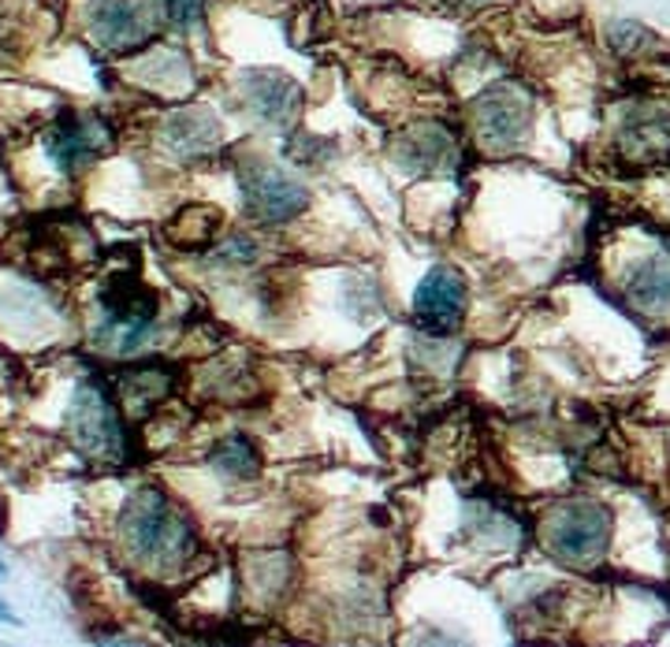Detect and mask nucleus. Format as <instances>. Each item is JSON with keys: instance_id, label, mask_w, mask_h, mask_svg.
I'll return each instance as SVG.
<instances>
[{"instance_id": "f257e3e1", "label": "nucleus", "mask_w": 670, "mask_h": 647, "mask_svg": "<svg viewBox=\"0 0 670 647\" xmlns=\"http://www.w3.org/2000/svg\"><path fill=\"white\" fill-rule=\"evenodd\" d=\"M120 544L131 562L146 566L149 573H179L198 547L190 517L172 503V495L161 487L146 484L131 492L120 514Z\"/></svg>"}, {"instance_id": "f03ea898", "label": "nucleus", "mask_w": 670, "mask_h": 647, "mask_svg": "<svg viewBox=\"0 0 670 647\" xmlns=\"http://www.w3.org/2000/svg\"><path fill=\"white\" fill-rule=\"evenodd\" d=\"M68 436L74 451L93 462L127 458V424L112 402V391L101 380H82L68 406Z\"/></svg>"}, {"instance_id": "7ed1b4c3", "label": "nucleus", "mask_w": 670, "mask_h": 647, "mask_svg": "<svg viewBox=\"0 0 670 647\" xmlns=\"http://www.w3.org/2000/svg\"><path fill=\"white\" fill-rule=\"evenodd\" d=\"M101 327H98V338L101 343L116 346L120 354H131L149 338L157 324V294L138 280L131 272H116L101 291Z\"/></svg>"}, {"instance_id": "20e7f679", "label": "nucleus", "mask_w": 670, "mask_h": 647, "mask_svg": "<svg viewBox=\"0 0 670 647\" xmlns=\"http://www.w3.org/2000/svg\"><path fill=\"white\" fill-rule=\"evenodd\" d=\"M614 517L600 503L559 506L544 525V544L567 566H596L611 544Z\"/></svg>"}, {"instance_id": "39448f33", "label": "nucleus", "mask_w": 670, "mask_h": 647, "mask_svg": "<svg viewBox=\"0 0 670 647\" xmlns=\"http://www.w3.org/2000/svg\"><path fill=\"white\" fill-rule=\"evenodd\" d=\"M164 19V0H90L87 30L104 52L127 57L157 38Z\"/></svg>"}, {"instance_id": "423d86ee", "label": "nucleus", "mask_w": 670, "mask_h": 647, "mask_svg": "<svg viewBox=\"0 0 670 647\" xmlns=\"http://www.w3.org/2000/svg\"><path fill=\"white\" fill-rule=\"evenodd\" d=\"M529 123H533V101L514 82H499L473 101V131L492 153L518 150L529 134Z\"/></svg>"}, {"instance_id": "0eeeda50", "label": "nucleus", "mask_w": 670, "mask_h": 647, "mask_svg": "<svg viewBox=\"0 0 670 647\" xmlns=\"http://www.w3.org/2000/svg\"><path fill=\"white\" fill-rule=\"evenodd\" d=\"M242 183V205L258 224H287L298 212H306L310 205V190H306L298 179H291L283 168L250 161L239 175Z\"/></svg>"}, {"instance_id": "6e6552de", "label": "nucleus", "mask_w": 670, "mask_h": 647, "mask_svg": "<svg viewBox=\"0 0 670 647\" xmlns=\"http://www.w3.org/2000/svg\"><path fill=\"white\" fill-rule=\"evenodd\" d=\"M112 150V127L101 115L63 112L46 131V153L63 175H79L82 168L101 161Z\"/></svg>"}, {"instance_id": "1a4fd4ad", "label": "nucleus", "mask_w": 670, "mask_h": 647, "mask_svg": "<svg viewBox=\"0 0 670 647\" xmlns=\"http://www.w3.org/2000/svg\"><path fill=\"white\" fill-rule=\"evenodd\" d=\"M466 305H470V291H466L462 272L432 269L413 294V321L429 335H451L466 321Z\"/></svg>"}, {"instance_id": "9d476101", "label": "nucleus", "mask_w": 670, "mask_h": 647, "mask_svg": "<svg viewBox=\"0 0 670 647\" xmlns=\"http://www.w3.org/2000/svg\"><path fill=\"white\" fill-rule=\"evenodd\" d=\"M391 153L399 156L402 168L410 172H454L459 164V142L451 138V131H443L440 123H421L413 131L399 134L391 142Z\"/></svg>"}, {"instance_id": "9b49d317", "label": "nucleus", "mask_w": 670, "mask_h": 647, "mask_svg": "<svg viewBox=\"0 0 670 647\" xmlns=\"http://www.w3.org/2000/svg\"><path fill=\"white\" fill-rule=\"evenodd\" d=\"M242 90H247V109L261 123L287 127L294 123L298 109H302V90L287 75H276V71H250Z\"/></svg>"}, {"instance_id": "f8f14e48", "label": "nucleus", "mask_w": 670, "mask_h": 647, "mask_svg": "<svg viewBox=\"0 0 670 647\" xmlns=\"http://www.w3.org/2000/svg\"><path fill=\"white\" fill-rule=\"evenodd\" d=\"M161 142L176 161H201L220 145V123L206 112H179L164 123Z\"/></svg>"}, {"instance_id": "ddd939ff", "label": "nucleus", "mask_w": 670, "mask_h": 647, "mask_svg": "<svg viewBox=\"0 0 670 647\" xmlns=\"http://www.w3.org/2000/svg\"><path fill=\"white\" fill-rule=\"evenodd\" d=\"M626 299H630L633 310L641 313H670V257L667 253H656V257H644L626 280Z\"/></svg>"}, {"instance_id": "4468645a", "label": "nucleus", "mask_w": 670, "mask_h": 647, "mask_svg": "<svg viewBox=\"0 0 670 647\" xmlns=\"http://www.w3.org/2000/svg\"><path fill=\"white\" fill-rule=\"evenodd\" d=\"M172 384H176V376L168 373L164 365H153V362L134 365L120 376V402L131 417H146V413L157 410V402L172 391Z\"/></svg>"}, {"instance_id": "2eb2a0df", "label": "nucleus", "mask_w": 670, "mask_h": 647, "mask_svg": "<svg viewBox=\"0 0 670 647\" xmlns=\"http://www.w3.org/2000/svg\"><path fill=\"white\" fill-rule=\"evenodd\" d=\"M217 231H220V212L217 209L190 205L183 212H176L172 224L164 228V235L176 250H206V246H212Z\"/></svg>"}, {"instance_id": "dca6fc26", "label": "nucleus", "mask_w": 670, "mask_h": 647, "mask_svg": "<svg viewBox=\"0 0 670 647\" xmlns=\"http://www.w3.org/2000/svg\"><path fill=\"white\" fill-rule=\"evenodd\" d=\"M212 469H220L231 481H253L261 473V454L247 436H228L212 447Z\"/></svg>"}, {"instance_id": "f3484780", "label": "nucleus", "mask_w": 670, "mask_h": 647, "mask_svg": "<svg viewBox=\"0 0 670 647\" xmlns=\"http://www.w3.org/2000/svg\"><path fill=\"white\" fill-rule=\"evenodd\" d=\"M670 150V131L663 120H630L622 131V153L630 161H659Z\"/></svg>"}, {"instance_id": "a211bd4d", "label": "nucleus", "mask_w": 670, "mask_h": 647, "mask_svg": "<svg viewBox=\"0 0 670 647\" xmlns=\"http://www.w3.org/2000/svg\"><path fill=\"white\" fill-rule=\"evenodd\" d=\"M608 46L619 52V57H641V52L656 49L659 38L648 30L644 23H637V19H614V23H608Z\"/></svg>"}, {"instance_id": "6ab92c4d", "label": "nucleus", "mask_w": 670, "mask_h": 647, "mask_svg": "<svg viewBox=\"0 0 670 647\" xmlns=\"http://www.w3.org/2000/svg\"><path fill=\"white\" fill-rule=\"evenodd\" d=\"M201 8H206V0H164V16L176 27H194L201 19Z\"/></svg>"}, {"instance_id": "aec40b11", "label": "nucleus", "mask_w": 670, "mask_h": 647, "mask_svg": "<svg viewBox=\"0 0 670 647\" xmlns=\"http://www.w3.org/2000/svg\"><path fill=\"white\" fill-rule=\"evenodd\" d=\"M443 4H451V8H481L484 0H443Z\"/></svg>"}, {"instance_id": "412c9836", "label": "nucleus", "mask_w": 670, "mask_h": 647, "mask_svg": "<svg viewBox=\"0 0 670 647\" xmlns=\"http://www.w3.org/2000/svg\"><path fill=\"white\" fill-rule=\"evenodd\" d=\"M0 533H4V506H0Z\"/></svg>"}, {"instance_id": "4be33fe9", "label": "nucleus", "mask_w": 670, "mask_h": 647, "mask_svg": "<svg viewBox=\"0 0 670 647\" xmlns=\"http://www.w3.org/2000/svg\"><path fill=\"white\" fill-rule=\"evenodd\" d=\"M4 573H8V569H4V562H0V580H4Z\"/></svg>"}, {"instance_id": "5701e85b", "label": "nucleus", "mask_w": 670, "mask_h": 647, "mask_svg": "<svg viewBox=\"0 0 670 647\" xmlns=\"http://www.w3.org/2000/svg\"><path fill=\"white\" fill-rule=\"evenodd\" d=\"M0 49H4V38H0Z\"/></svg>"}]
</instances>
